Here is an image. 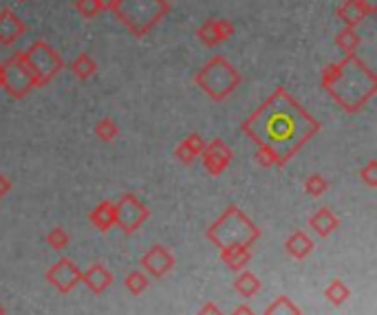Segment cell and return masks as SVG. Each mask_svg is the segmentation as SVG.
<instances>
[{
    "label": "cell",
    "instance_id": "cell-1",
    "mask_svg": "<svg viewBox=\"0 0 377 315\" xmlns=\"http://www.w3.org/2000/svg\"><path fill=\"white\" fill-rule=\"evenodd\" d=\"M317 128L320 124L303 110L283 86H278L243 124V130L278 164L287 161L298 148L311 139Z\"/></svg>",
    "mask_w": 377,
    "mask_h": 315
},
{
    "label": "cell",
    "instance_id": "cell-2",
    "mask_svg": "<svg viewBox=\"0 0 377 315\" xmlns=\"http://www.w3.org/2000/svg\"><path fill=\"white\" fill-rule=\"evenodd\" d=\"M320 84L342 110L357 113L377 93V75L351 53L322 69Z\"/></svg>",
    "mask_w": 377,
    "mask_h": 315
},
{
    "label": "cell",
    "instance_id": "cell-3",
    "mask_svg": "<svg viewBox=\"0 0 377 315\" xmlns=\"http://www.w3.org/2000/svg\"><path fill=\"white\" fill-rule=\"evenodd\" d=\"M111 11L135 38H144L170 13V5L166 0H115Z\"/></svg>",
    "mask_w": 377,
    "mask_h": 315
},
{
    "label": "cell",
    "instance_id": "cell-4",
    "mask_svg": "<svg viewBox=\"0 0 377 315\" xmlns=\"http://www.w3.org/2000/svg\"><path fill=\"white\" fill-rule=\"evenodd\" d=\"M194 84L212 100L221 102L241 86V73L230 64L227 57L214 55L194 73Z\"/></svg>",
    "mask_w": 377,
    "mask_h": 315
},
{
    "label": "cell",
    "instance_id": "cell-5",
    "mask_svg": "<svg viewBox=\"0 0 377 315\" xmlns=\"http://www.w3.org/2000/svg\"><path fill=\"white\" fill-rule=\"evenodd\" d=\"M25 60H27V67L33 75L35 88L47 86L60 71H64L62 57H60V53L45 40H35L25 51Z\"/></svg>",
    "mask_w": 377,
    "mask_h": 315
},
{
    "label": "cell",
    "instance_id": "cell-6",
    "mask_svg": "<svg viewBox=\"0 0 377 315\" xmlns=\"http://www.w3.org/2000/svg\"><path fill=\"white\" fill-rule=\"evenodd\" d=\"M5 71H7V77H5V91L20 100V97H25L31 88H35V82H33V75L27 67V60H25V51H13L11 57L5 62Z\"/></svg>",
    "mask_w": 377,
    "mask_h": 315
},
{
    "label": "cell",
    "instance_id": "cell-7",
    "mask_svg": "<svg viewBox=\"0 0 377 315\" xmlns=\"http://www.w3.org/2000/svg\"><path fill=\"white\" fill-rule=\"evenodd\" d=\"M234 31H236V27L232 25V21H227V18H208V21L198 27L196 35L206 47H218V45L227 42L234 35Z\"/></svg>",
    "mask_w": 377,
    "mask_h": 315
},
{
    "label": "cell",
    "instance_id": "cell-8",
    "mask_svg": "<svg viewBox=\"0 0 377 315\" xmlns=\"http://www.w3.org/2000/svg\"><path fill=\"white\" fill-rule=\"evenodd\" d=\"M27 33V25L11 9H0V45L13 47Z\"/></svg>",
    "mask_w": 377,
    "mask_h": 315
},
{
    "label": "cell",
    "instance_id": "cell-9",
    "mask_svg": "<svg viewBox=\"0 0 377 315\" xmlns=\"http://www.w3.org/2000/svg\"><path fill=\"white\" fill-rule=\"evenodd\" d=\"M335 16L344 27H353V29H357V25H362V21L366 18L362 7L357 5V0H344V3L337 7Z\"/></svg>",
    "mask_w": 377,
    "mask_h": 315
},
{
    "label": "cell",
    "instance_id": "cell-10",
    "mask_svg": "<svg viewBox=\"0 0 377 315\" xmlns=\"http://www.w3.org/2000/svg\"><path fill=\"white\" fill-rule=\"evenodd\" d=\"M69 69H71V73L77 77V80L86 82V80H91V77L97 73V62L91 57V53L84 51V53H79L77 57H73Z\"/></svg>",
    "mask_w": 377,
    "mask_h": 315
},
{
    "label": "cell",
    "instance_id": "cell-11",
    "mask_svg": "<svg viewBox=\"0 0 377 315\" xmlns=\"http://www.w3.org/2000/svg\"><path fill=\"white\" fill-rule=\"evenodd\" d=\"M360 42H362V38H360V33H357V29H353V27H342L335 35V47L340 49L344 55L355 53L357 47H360Z\"/></svg>",
    "mask_w": 377,
    "mask_h": 315
},
{
    "label": "cell",
    "instance_id": "cell-12",
    "mask_svg": "<svg viewBox=\"0 0 377 315\" xmlns=\"http://www.w3.org/2000/svg\"><path fill=\"white\" fill-rule=\"evenodd\" d=\"M73 7H75V11L79 16L86 18V21H93L95 16H99V13L104 11V7H102V3H99V0H75Z\"/></svg>",
    "mask_w": 377,
    "mask_h": 315
},
{
    "label": "cell",
    "instance_id": "cell-13",
    "mask_svg": "<svg viewBox=\"0 0 377 315\" xmlns=\"http://www.w3.org/2000/svg\"><path fill=\"white\" fill-rule=\"evenodd\" d=\"M210 159H208V166H210V170H221L223 166H225V161H227V150L223 148V144L218 142V144H214L212 146V150H210Z\"/></svg>",
    "mask_w": 377,
    "mask_h": 315
},
{
    "label": "cell",
    "instance_id": "cell-14",
    "mask_svg": "<svg viewBox=\"0 0 377 315\" xmlns=\"http://www.w3.org/2000/svg\"><path fill=\"white\" fill-rule=\"evenodd\" d=\"M119 210H122V221H124L126 225H128V223H130V225H135L139 219H142V214H137V212H142V210H139V205H137L133 199H126Z\"/></svg>",
    "mask_w": 377,
    "mask_h": 315
},
{
    "label": "cell",
    "instance_id": "cell-15",
    "mask_svg": "<svg viewBox=\"0 0 377 315\" xmlns=\"http://www.w3.org/2000/svg\"><path fill=\"white\" fill-rule=\"evenodd\" d=\"M115 132H117V126L111 120H102L97 124V134L102 137V139H111V137H115Z\"/></svg>",
    "mask_w": 377,
    "mask_h": 315
},
{
    "label": "cell",
    "instance_id": "cell-16",
    "mask_svg": "<svg viewBox=\"0 0 377 315\" xmlns=\"http://www.w3.org/2000/svg\"><path fill=\"white\" fill-rule=\"evenodd\" d=\"M357 5L362 7V11H364L366 18L377 13V0H357Z\"/></svg>",
    "mask_w": 377,
    "mask_h": 315
},
{
    "label": "cell",
    "instance_id": "cell-17",
    "mask_svg": "<svg viewBox=\"0 0 377 315\" xmlns=\"http://www.w3.org/2000/svg\"><path fill=\"white\" fill-rule=\"evenodd\" d=\"M5 77H7V71H5V62H0V88H5Z\"/></svg>",
    "mask_w": 377,
    "mask_h": 315
},
{
    "label": "cell",
    "instance_id": "cell-18",
    "mask_svg": "<svg viewBox=\"0 0 377 315\" xmlns=\"http://www.w3.org/2000/svg\"><path fill=\"white\" fill-rule=\"evenodd\" d=\"M99 3H102L104 11H111V9H113V5H115V0H99Z\"/></svg>",
    "mask_w": 377,
    "mask_h": 315
},
{
    "label": "cell",
    "instance_id": "cell-19",
    "mask_svg": "<svg viewBox=\"0 0 377 315\" xmlns=\"http://www.w3.org/2000/svg\"><path fill=\"white\" fill-rule=\"evenodd\" d=\"M309 188H311L313 192H320V190H322V183H320V181H317V179H313V181L309 183Z\"/></svg>",
    "mask_w": 377,
    "mask_h": 315
},
{
    "label": "cell",
    "instance_id": "cell-20",
    "mask_svg": "<svg viewBox=\"0 0 377 315\" xmlns=\"http://www.w3.org/2000/svg\"><path fill=\"white\" fill-rule=\"evenodd\" d=\"M5 188H7V185H5V181H3V179H0V192H3Z\"/></svg>",
    "mask_w": 377,
    "mask_h": 315
}]
</instances>
